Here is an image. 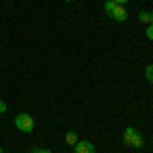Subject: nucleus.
<instances>
[{"instance_id": "39448f33", "label": "nucleus", "mask_w": 153, "mask_h": 153, "mask_svg": "<svg viewBox=\"0 0 153 153\" xmlns=\"http://www.w3.org/2000/svg\"><path fill=\"white\" fill-rule=\"evenodd\" d=\"M78 141H80V139H78V135H76L74 131H70V133H65V143H68V145H76Z\"/></svg>"}, {"instance_id": "f257e3e1", "label": "nucleus", "mask_w": 153, "mask_h": 153, "mask_svg": "<svg viewBox=\"0 0 153 153\" xmlns=\"http://www.w3.org/2000/svg\"><path fill=\"white\" fill-rule=\"evenodd\" d=\"M104 10H106V14L112 19V21H117V23H125L127 21V8L125 6H120V4H117L114 0H106L104 2Z\"/></svg>"}, {"instance_id": "7ed1b4c3", "label": "nucleus", "mask_w": 153, "mask_h": 153, "mask_svg": "<svg viewBox=\"0 0 153 153\" xmlns=\"http://www.w3.org/2000/svg\"><path fill=\"white\" fill-rule=\"evenodd\" d=\"M14 125H16V129L21 131V133H33V129H35V120H33V117H31V114H27V112L16 114Z\"/></svg>"}, {"instance_id": "9d476101", "label": "nucleus", "mask_w": 153, "mask_h": 153, "mask_svg": "<svg viewBox=\"0 0 153 153\" xmlns=\"http://www.w3.org/2000/svg\"><path fill=\"white\" fill-rule=\"evenodd\" d=\"M35 153H51L49 149H35Z\"/></svg>"}, {"instance_id": "9b49d317", "label": "nucleus", "mask_w": 153, "mask_h": 153, "mask_svg": "<svg viewBox=\"0 0 153 153\" xmlns=\"http://www.w3.org/2000/svg\"><path fill=\"white\" fill-rule=\"evenodd\" d=\"M114 2H117V4H120V6H123V4H127V2H129V0H114Z\"/></svg>"}, {"instance_id": "0eeeda50", "label": "nucleus", "mask_w": 153, "mask_h": 153, "mask_svg": "<svg viewBox=\"0 0 153 153\" xmlns=\"http://www.w3.org/2000/svg\"><path fill=\"white\" fill-rule=\"evenodd\" d=\"M145 76H147V80L153 84V65H147V70H145Z\"/></svg>"}, {"instance_id": "ddd939ff", "label": "nucleus", "mask_w": 153, "mask_h": 153, "mask_svg": "<svg viewBox=\"0 0 153 153\" xmlns=\"http://www.w3.org/2000/svg\"><path fill=\"white\" fill-rule=\"evenodd\" d=\"M65 2H74V0H65Z\"/></svg>"}, {"instance_id": "f03ea898", "label": "nucleus", "mask_w": 153, "mask_h": 153, "mask_svg": "<svg viewBox=\"0 0 153 153\" xmlns=\"http://www.w3.org/2000/svg\"><path fill=\"white\" fill-rule=\"evenodd\" d=\"M123 141L127 143L129 147H135V149H141L143 147V137L137 133V129H133V127H127V129H125Z\"/></svg>"}, {"instance_id": "2eb2a0df", "label": "nucleus", "mask_w": 153, "mask_h": 153, "mask_svg": "<svg viewBox=\"0 0 153 153\" xmlns=\"http://www.w3.org/2000/svg\"><path fill=\"white\" fill-rule=\"evenodd\" d=\"M33 153H35V151H33Z\"/></svg>"}, {"instance_id": "4468645a", "label": "nucleus", "mask_w": 153, "mask_h": 153, "mask_svg": "<svg viewBox=\"0 0 153 153\" xmlns=\"http://www.w3.org/2000/svg\"><path fill=\"white\" fill-rule=\"evenodd\" d=\"M0 153H4V151H2V149H0Z\"/></svg>"}, {"instance_id": "20e7f679", "label": "nucleus", "mask_w": 153, "mask_h": 153, "mask_svg": "<svg viewBox=\"0 0 153 153\" xmlns=\"http://www.w3.org/2000/svg\"><path fill=\"white\" fill-rule=\"evenodd\" d=\"M74 149H76V153H96L94 143H90V141H78L74 145Z\"/></svg>"}, {"instance_id": "423d86ee", "label": "nucleus", "mask_w": 153, "mask_h": 153, "mask_svg": "<svg viewBox=\"0 0 153 153\" xmlns=\"http://www.w3.org/2000/svg\"><path fill=\"white\" fill-rule=\"evenodd\" d=\"M139 21L145 25H151V12H147V10H141L139 12Z\"/></svg>"}, {"instance_id": "f8f14e48", "label": "nucleus", "mask_w": 153, "mask_h": 153, "mask_svg": "<svg viewBox=\"0 0 153 153\" xmlns=\"http://www.w3.org/2000/svg\"><path fill=\"white\" fill-rule=\"evenodd\" d=\"M151 25H153V10H151Z\"/></svg>"}, {"instance_id": "6e6552de", "label": "nucleus", "mask_w": 153, "mask_h": 153, "mask_svg": "<svg viewBox=\"0 0 153 153\" xmlns=\"http://www.w3.org/2000/svg\"><path fill=\"white\" fill-rule=\"evenodd\" d=\"M145 33H147V39H149V41H153V25H147Z\"/></svg>"}, {"instance_id": "1a4fd4ad", "label": "nucleus", "mask_w": 153, "mask_h": 153, "mask_svg": "<svg viewBox=\"0 0 153 153\" xmlns=\"http://www.w3.org/2000/svg\"><path fill=\"white\" fill-rule=\"evenodd\" d=\"M6 110H8V108H6V102L0 100V112H6Z\"/></svg>"}]
</instances>
